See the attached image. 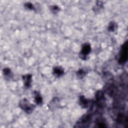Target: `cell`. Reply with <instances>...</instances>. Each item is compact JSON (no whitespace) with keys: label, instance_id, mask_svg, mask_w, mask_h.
<instances>
[{"label":"cell","instance_id":"7","mask_svg":"<svg viewBox=\"0 0 128 128\" xmlns=\"http://www.w3.org/2000/svg\"><path fill=\"white\" fill-rule=\"evenodd\" d=\"M34 99L36 104L38 105H41L42 104V98L39 92L37 91L34 92Z\"/></svg>","mask_w":128,"mask_h":128},{"label":"cell","instance_id":"10","mask_svg":"<svg viewBox=\"0 0 128 128\" xmlns=\"http://www.w3.org/2000/svg\"><path fill=\"white\" fill-rule=\"evenodd\" d=\"M76 74L78 77L80 78H82L86 76V72L83 69H80L78 71L76 72Z\"/></svg>","mask_w":128,"mask_h":128},{"label":"cell","instance_id":"2","mask_svg":"<svg viewBox=\"0 0 128 128\" xmlns=\"http://www.w3.org/2000/svg\"><path fill=\"white\" fill-rule=\"evenodd\" d=\"M91 51L90 44L86 42L82 44L81 50L80 53V57L83 60H86L88 58V56L90 54Z\"/></svg>","mask_w":128,"mask_h":128},{"label":"cell","instance_id":"1","mask_svg":"<svg viewBox=\"0 0 128 128\" xmlns=\"http://www.w3.org/2000/svg\"><path fill=\"white\" fill-rule=\"evenodd\" d=\"M19 106L22 110L28 114L32 113L35 107L33 104H31L26 98H24L20 102Z\"/></svg>","mask_w":128,"mask_h":128},{"label":"cell","instance_id":"6","mask_svg":"<svg viewBox=\"0 0 128 128\" xmlns=\"http://www.w3.org/2000/svg\"><path fill=\"white\" fill-rule=\"evenodd\" d=\"M79 104L83 108H86L88 107V100L86 99L84 96H80L79 98Z\"/></svg>","mask_w":128,"mask_h":128},{"label":"cell","instance_id":"8","mask_svg":"<svg viewBox=\"0 0 128 128\" xmlns=\"http://www.w3.org/2000/svg\"><path fill=\"white\" fill-rule=\"evenodd\" d=\"M118 28V25L114 22H111L108 26V30L110 32H114Z\"/></svg>","mask_w":128,"mask_h":128},{"label":"cell","instance_id":"5","mask_svg":"<svg viewBox=\"0 0 128 128\" xmlns=\"http://www.w3.org/2000/svg\"><path fill=\"white\" fill-rule=\"evenodd\" d=\"M52 73L55 76L60 77L64 74V70L62 66H56L53 68Z\"/></svg>","mask_w":128,"mask_h":128},{"label":"cell","instance_id":"13","mask_svg":"<svg viewBox=\"0 0 128 128\" xmlns=\"http://www.w3.org/2000/svg\"><path fill=\"white\" fill-rule=\"evenodd\" d=\"M24 6L26 8L29 10H33L34 9V5L30 3V2H26L24 4Z\"/></svg>","mask_w":128,"mask_h":128},{"label":"cell","instance_id":"12","mask_svg":"<svg viewBox=\"0 0 128 128\" xmlns=\"http://www.w3.org/2000/svg\"><path fill=\"white\" fill-rule=\"evenodd\" d=\"M50 10H51V11L52 12V13L56 14L60 11V8L58 6H57L56 5H53V6H51Z\"/></svg>","mask_w":128,"mask_h":128},{"label":"cell","instance_id":"3","mask_svg":"<svg viewBox=\"0 0 128 128\" xmlns=\"http://www.w3.org/2000/svg\"><path fill=\"white\" fill-rule=\"evenodd\" d=\"M128 58V46L127 42H126L122 46V49L120 52V58L118 62L120 64L125 63L127 60Z\"/></svg>","mask_w":128,"mask_h":128},{"label":"cell","instance_id":"9","mask_svg":"<svg viewBox=\"0 0 128 128\" xmlns=\"http://www.w3.org/2000/svg\"><path fill=\"white\" fill-rule=\"evenodd\" d=\"M2 73L4 76L6 77H10L12 76V70L8 68H4L2 70Z\"/></svg>","mask_w":128,"mask_h":128},{"label":"cell","instance_id":"4","mask_svg":"<svg viewBox=\"0 0 128 128\" xmlns=\"http://www.w3.org/2000/svg\"><path fill=\"white\" fill-rule=\"evenodd\" d=\"M24 86L26 88H29L31 86L32 82V76L30 74H26L22 76Z\"/></svg>","mask_w":128,"mask_h":128},{"label":"cell","instance_id":"11","mask_svg":"<svg viewBox=\"0 0 128 128\" xmlns=\"http://www.w3.org/2000/svg\"><path fill=\"white\" fill-rule=\"evenodd\" d=\"M98 3H97L95 6V7H94V10L95 12H98L100 10V9L102 8V5L103 4L102 3V2H98Z\"/></svg>","mask_w":128,"mask_h":128}]
</instances>
